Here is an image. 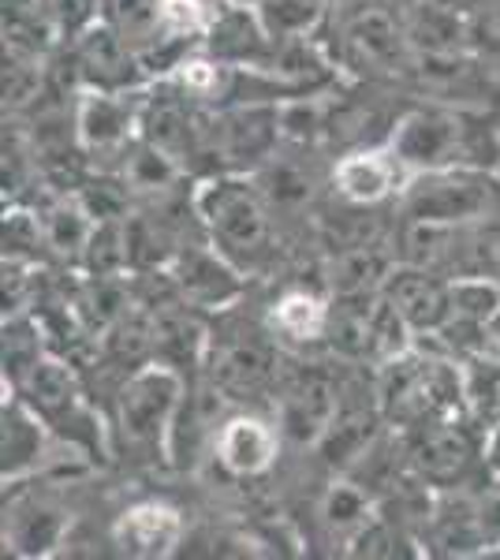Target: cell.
I'll list each match as a JSON object with an SVG mask.
<instances>
[{
    "label": "cell",
    "mask_w": 500,
    "mask_h": 560,
    "mask_svg": "<svg viewBox=\"0 0 500 560\" xmlns=\"http://www.w3.org/2000/svg\"><path fill=\"white\" fill-rule=\"evenodd\" d=\"M190 213L202 236L243 273H254L272 258V247H277L272 206L251 173L206 176L190 191Z\"/></svg>",
    "instance_id": "cell-1"
},
{
    "label": "cell",
    "mask_w": 500,
    "mask_h": 560,
    "mask_svg": "<svg viewBox=\"0 0 500 560\" xmlns=\"http://www.w3.org/2000/svg\"><path fill=\"white\" fill-rule=\"evenodd\" d=\"M385 142L411 176L452 165H475L497 173L500 161V128L486 131L481 116H470L444 102L404 108Z\"/></svg>",
    "instance_id": "cell-2"
},
{
    "label": "cell",
    "mask_w": 500,
    "mask_h": 560,
    "mask_svg": "<svg viewBox=\"0 0 500 560\" xmlns=\"http://www.w3.org/2000/svg\"><path fill=\"white\" fill-rule=\"evenodd\" d=\"M377 404L393 430L467 415V374L449 351L415 340L411 351L377 366Z\"/></svg>",
    "instance_id": "cell-3"
},
{
    "label": "cell",
    "mask_w": 500,
    "mask_h": 560,
    "mask_svg": "<svg viewBox=\"0 0 500 560\" xmlns=\"http://www.w3.org/2000/svg\"><path fill=\"white\" fill-rule=\"evenodd\" d=\"M187 382L190 377L184 370L161 363V359L127 370L113 408V438L127 456L147 459V464H168L172 427H176Z\"/></svg>",
    "instance_id": "cell-4"
},
{
    "label": "cell",
    "mask_w": 500,
    "mask_h": 560,
    "mask_svg": "<svg viewBox=\"0 0 500 560\" xmlns=\"http://www.w3.org/2000/svg\"><path fill=\"white\" fill-rule=\"evenodd\" d=\"M407 224H438V229H478L500 217V179L493 168L452 165L415 173L396 198Z\"/></svg>",
    "instance_id": "cell-5"
},
{
    "label": "cell",
    "mask_w": 500,
    "mask_h": 560,
    "mask_svg": "<svg viewBox=\"0 0 500 560\" xmlns=\"http://www.w3.org/2000/svg\"><path fill=\"white\" fill-rule=\"evenodd\" d=\"M407 467L433 490L475 486V475H486V430L470 415L433 419L422 427L399 430Z\"/></svg>",
    "instance_id": "cell-6"
},
{
    "label": "cell",
    "mask_w": 500,
    "mask_h": 560,
    "mask_svg": "<svg viewBox=\"0 0 500 560\" xmlns=\"http://www.w3.org/2000/svg\"><path fill=\"white\" fill-rule=\"evenodd\" d=\"M202 374L221 388L229 400L247 404L266 393H277L280 382V340L272 337L269 322H232L209 332V355Z\"/></svg>",
    "instance_id": "cell-7"
},
{
    "label": "cell",
    "mask_w": 500,
    "mask_h": 560,
    "mask_svg": "<svg viewBox=\"0 0 500 560\" xmlns=\"http://www.w3.org/2000/svg\"><path fill=\"white\" fill-rule=\"evenodd\" d=\"M280 102H243L209 108L202 161L213 173H258L280 150Z\"/></svg>",
    "instance_id": "cell-8"
},
{
    "label": "cell",
    "mask_w": 500,
    "mask_h": 560,
    "mask_svg": "<svg viewBox=\"0 0 500 560\" xmlns=\"http://www.w3.org/2000/svg\"><path fill=\"white\" fill-rule=\"evenodd\" d=\"M63 57H68V79L75 83V90L127 94V90H147L153 83L139 52L105 20L83 31L79 38L63 42Z\"/></svg>",
    "instance_id": "cell-9"
},
{
    "label": "cell",
    "mask_w": 500,
    "mask_h": 560,
    "mask_svg": "<svg viewBox=\"0 0 500 560\" xmlns=\"http://www.w3.org/2000/svg\"><path fill=\"white\" fill-rule=\"evenodd\" d=\"M150 90V86H147ZM147 90L105 94V90H75V135L86 161H116L142 139V102Z\"/></svg>",
    "instance_id": "cell-10"
},
{
    "label": "cell",
    "mask_w": 500,
    "mask_h": 560,
    "mask_svg": "<svg viewBox=\"0 0 500 560\" xmlns=\"http://www.w3.org/2000/svg\"><path fill=\"white\" fill-rule=\"evenodd\" d=\"M168 277L179 300L195 311H229L247 292V273L224 258L206 236L184 243V250L172 258Z\"/></svg>",
    "instance_id": "cell-11"
},
{
    "label": "cell",
    "mask_w": 500,
    "mask_h": 560,
    "mask_svg": "<svg viewBox=\"0 0 500 560\" xmlns=\"http://www.w3.org/2000/svg\"><path fill=\"white\" fill-rule=\"evenodd\" d=\"M340 411V385L325 370L299 366L295 374H280L277 382V427L284 441L317 445Z\"/></svg>",
    "instance_id": "cell-12"
},
{
    "label": "cell",
    "mask_w": 500,
    "mask_h": 560,
    "mask_svg": "<svg viewBox=\"0 0 500 560\" xmlns=\"http://www.w3.org/2000/svg\"><path fill=\"white\" fill-rule=\"evenodd\" d=\"M12 501H4V553L12 557H53L68 541L71 516L53 493H38L26 482L4 486Z\"/></svg>",
    "instance_id": "cell-13"
},
{
    "label": "cell",
    "mask_w": 500,
    "mask_h": 560,
    "mask_svg": "<svg viewBox=\"0 0 500 560\" xmlns=\"http://www.w3.org/2000/svg\"><path fill=\"white\" fill-rule=\"evenodd\" d=\"M57 441L60 438L49 422L20 393L4 388V415H0V478H4V486L31 482L34 475L57 464V456H53Z\"/></svg>",
    "instance_id": "cell-14"
},
{
    "label": "cell",
    "mask_w": 500,
    "mask_h": 560,
    "mask_svg": "<svg viewBox=\"0 0 500 560\" xmlns=\"http://www.w3.org/2000/svg\"><path fill=\"white\" fill-rule=\"evenodd\" d=\"M407 179H411V173L404 168V161L388 150V142H381V147H354L340 153L329 173V187L344 206L377 210V206L399 198Z\"/></svg>",
    "instance_id": "cell-15"
},
{
    "label": "cell",
    "mask_w": 500,
    "mask_h": 560,
    "mask_svg": "<svg viewBox=\"0 0 500 560\" xmlns=\"http://www.w3.org/2000/svg\"><path fill=\"white\" fill-rule=\"evenodd\" d=\"M280 448H284V433H280L277 419H261L254 411H235L221 422L213 438V464L224 475L251 482L277 467Z\"/></svg>",
    "instance_id": "cell-16"
},
{
    "label": "cell",
    "mask_w": 500,
    "mask_h": 560,
    "mask_svg": "<svg viewBox=\"0 0 500 560\" xmlns=\"http://www.w3.org/2000/svg\"><path fill=\"white\" fill-rule=\"evenodd\" d=\"M187 541V520L172 501L147 497L135 501L116 516L113 523V546L116 553L135 560H165L184 553Z\"/></svg>",
    "instance_id": "cell-17"
},
{
    "label": "cell",
    "mask_w": 500,
    "mask_h": 560,
    "mask_svg": "<svg viewBox=\"0 0 500 560\" xmlns=\"http://www.w3.org/2000/svg\"><path fill=\"white\" fill-rule=\"evenodd\" d=\"M381 295L415 329V337H433L452 318V280L418 261H396L388 269Z\"/></svg>",
    "instance_id": "cell-18"
},
{
    "label": "cell",
    "mask_w": 500,
    "mask_h": 560,
    "mask_svg": "<svg viewBox=\"0 0 500 560\" xmlns=\"http://www.w3.org/2000/svg\"><path fill=\"white\" fill-rule=\"evenodd\" d=\"M344 52H348L351 65L385 71V75L411 71L418 60L415 45L404 31V20H396L385 4H370L351 15L348 26H344Z\"/></svg>",
    "instance_id": "cell-19"
},
{
    "label": "cell",
    "mask_w": 500,
    "mask_h": 560,
    "mask_svg": "<svg viewBox=\"0 0 500 560\" xmlns=\"http://www.w3.org/2000/svg\"><path fill=\"white\" fill-rule=\"evenodd\" d=\"M280 42L266 31V23L258 20V12L247 4H224L217 8L213 23H209L202 52H209L221 65L235 68H261L269 71L272 57H277Z\"/></svg>",
    "instance_id": "cell-20"
},
{
    "label": "cell",
    "mask_w": 500,
    "mask_h": 560,
    "mask_svg": "<svg viewBox=\"0 0 500 560\" xmlns=\"http://www.w3.org/2000/svg\"><path fill=\"white\" fill-rule=\"evenodd\" d=\"M266 322L280 345L314 348L322 340H329L333 300H325L322 292H311V288H288V292H280L272 300Z\"/></svg>",
    "instance_id": "cell-21"
},
{
    "label": "cell",
    "mask_w": 500,
    "mask_h": 560,
    "mask_svg": "<svg viewBox=\"0 0 500 560\" xmlns=\"http://www.w3.org/2000/svg\"><path fill=\"white\" fill-rule=\"evenodd\" d=\"M404 31L411 38L415 52H426V57H449V52L475 49V42H470V12H456V8L441 4V0L407 4Z\"/></svg>",
    "instance_id": "cell-22"
},
{
    "label": "cell",
    "mask_w": 500,
    "mask_h": 560,
    "mask_svg": "<svg viewBox=\"0 0 500 560\" xmlns=\"http://www.w3.org/2000/svg\"><path fill=\"white\" fill-rule=\"evenodd\" d=\"M38 217H42L45 247H49L57 258L79 266L86 255V243L97 229V221L86 213V206L79 202L75 191H57L38 210Z\"/></svg>",
    "instance_id": "cell-23"
},
{
    "label": "cell",
    "mask_w": 500,
    "mask_h": 560,
    "mask_svg": "<svg viewBox=\"0 0 500 560\" xmlns=\"http://www.w3.org/2000/svg\"><path fill=\"white\" fill-rule=\"evenodd\" d=\"M116 173L124 176V184L131 187L135 198H165L187 179V168L179 165L172 153L153 147V142H147V139H139L131 150L124 153V161L116 165Z\"/></svg>",
    "instance_id": "cell-24"
},
{
    "label": "cell",
    "mask_w": 500,
    "mask_h": 560,
    "mask_svg": "<svg viewBox=\"0 0 500 560\" xmlns=\"http://www.w3.org/2000/svg\"><path fill=\"white\" fill-rule=\"evenodd\" d=\"M381 512L377 493L370 490L362 478L340 475L322 497V523L333 530L340 541H348L351 535H359L370 520Z\"/></svg>",
    "instance_id": "cell-25"
},
{
    "label": "cell",
    "mask_w": 500,
    "mask_h": 560,
    "mask_svg": "<svg viewBox=\"0 0 500 560\" xmlns=\"http://www.w3.org/2000/svg\"><path fill=\"white\" fill-rule=\"evenodd\" d=\"M254 12L277 42H306L329 20V0H258Z\"/></svg>",
    "instance_id": "cell-26"
},
{
    "label": "cell",
    "mask_w": 500,
    "mask_h": 560,
    "mask_svg": "<svg viewBox=\"0 0 500 560\" xmlns=\"http://www.w3.org/2000/svg\"><path fill=\"white\" fill-rule=\"evenodd\" d=\"M102 20L139 52L142 65L161 45V0H105Z\"/></svg>",
    "instance_id": "cell-27"
},
{
    "label": "cell",
    "mask_w": 500,
    "mask_h": 560,
    "mask_svg": "<svg viewBox=\"0 0 500 560\" xmlns=\"http://www.w3.org/2000/svg\"><path fill=\"white\" fill-rule=\"evenodd\" d=\"M79 269H83V277H127L131 273L135 266H131V232H127V217L124 221H97Z\"/></svg>",
    "instance_id": "cell-28"
},
{
    "label": "cell",
    "mask_w": 500,
    "mask_h": 560,
    "mask_svg": "<svg viewBox=\"0 0 500 560\" xmlns=\"http://www.w3.org/2000/svg\"><path fill=\"white\" fill-rule=\"evenodd\" d=\"M45 325L34 314H12L4 318V385H20L45 351Z\"/></svg>",
    "instance_id": "cell-29"
},
{
    "label": "cell",
    "mask_w": 500,
    "mask_h": 560,
    "mask_svg": "<svg viewBox=\"0 0 500 560\" xmlns=\"http://www.w3.org/2000/svg\"><path fill=\"white\" fill-rule=\"evenodd\" d=\"M452 280V318L489 325L500 318V280L489 273H460Z\"/></svg>",
    "instance_id": "cell-30"
},
{
    "label": "cell",
    "mask_w": 500,
    "mask_h": 560,
    "mask_svg": "<svg viewBox=\"0 0 500 560\" xmlns=\"http://www.w3.org/2000/svg\"><path fill=\"white\" fill-rule=\"evenodd\" d=\"M75 198L86 206V213L94 221H124L131 217V187L124 184V176H108V173H86L83 184L75 187Z\"/></svg>",
    "instance_id": "cell-31"
},
{
    "label": "cell",
    "mask_w": 500,
    "mask_h": 560,
    "mask_svg": "<svg viewBox=\"0 0 500 560\" xmlns=\"http://www.w3.org/2000/svg\"><path fill=\"white\" fill-rule=\"evenodd\" d=\"M45 8H49L53 23L60 31V45L79 38L94 23H102L105 15V0H45Z\"/></svg>",
    "instance_id": "cell-32"
},
{
    "label": "cell",
    "mask_w": 500,
    "mask_h": 560,
    "mask_svg": "<svg viewBox=\"0 0 500 560\" xmlns=\"http://www.w3.org/2000/svg\"><path fill=\"white\" fill-rule=\"evenodd\" d=\"M470 42L475 49L500 52V0H486L470 12Z\"/></svg>",
    "instance_id": "cell-33"
},
{
    "label": "cell",
    "mask_w": 500,
    "mask_h": 560,
    "mask_svg": "<svg viewBox=\"0 0 500 560\" xmlns=\"http://www.w3.org/2000/svg\"><path fill=\"white\" fill-rule=\"evenodd\" d=\"M486 475L500 478V422L486 430Z\"/></svg>",
    "instance_id": "cell-34"
},
{
    "label": "cell",
    "mask_w": 500,
    "mask_h": 560,
    "mask_svg": "<svg viewBox=\"0 0 500 560\" xmlns=\"http://www.w3.org/2000/svg\"><path fill=\"white\" fill-rule=\"evenodd\" d=\"M209 4H213V8H224V4H232V0H209Z\"/></svg>",
    "instance_id": "cell-35"
},
{
    "label": "cell",
    "mask_w": 500,
    "mask_h": 560,
    "mask_svg": "<svg viewBox=\"0 0 500 560\" xmlns=\"http://www.w3.org/2000/svg\"><path fill=\"white\" fill-rule=\"evenodd\" d=\"M232 4H247V8H254V4H258V0H232Z\"/></svg>",
    "instance_id": "cell-36"
},
{
    "label": "cell",
    "mask_w": 500,
    "mask_h": 560,
    "mask_svg": "<svg viewBox=\"0 0 500 560\" xmlns=\"http://www.w3.org/2000/svg\"><path fill=\"white\" fill-rule=\"evenodd\" d=\"M497 179H500V161H497Z\"/></svg>",
    "instance_id": "cell-37"
}]
</instances>
